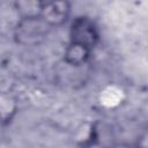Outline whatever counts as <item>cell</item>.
<instances>
[{
    "instance_id": "1",
    "label": "cell",
    "mask_w": 148,
    "mask_h": 148,
    "mask_svg": "<svg viewBox=\"0 0 148 148\" xmlns=\"http://www.w3.org/2000/svg\"><path fill=\"white\" fill-rule=\"evenodd\" d=\"M51 28L40 18H18L13 29L14 40L22 46H36L43 43Z\"/></svg>"
},
{
    "instance_id": "2",
    "label": "cell",
    "mask_w": 148,
    "mask_h": 148,
    "mask_svg": "<svg viewBox=\"0 0 148 148\" xmlns=\"http://www.w3.org/2000/svg\"><path fill=\"white\" fill-rule=\"evenodd\" d=\"M68 37V42L81 44L92 51L99 43L101 32L97 23L90 16L79 15L75 16L69 24Z\"/></svg>"
},
{
    "instance_id": "3",
    "label": "cell",
    "mask_w": 148,
    "mask_h": 148,
    "mask_svg": "<svg viewBox=\"0 0 148 148\" xmlns=\"http://www.w3.org/2000/svg\"><path fill=\"white\" fill-rule=\"evenodd\" d=\"M116 142L114 132L110 125L103 121H91L77 145L80 148H111Z\"/></svg>"
},
{
    "instance_id": "4",
    "label": "cell",
    "mask_w": 148,
    "mask_h": 148,
    "mask_svg": "<svg viewBox=\"0 0 148 148\" xmlns=\"http://www.w3.org/2000/svg\"><path fill=\"white\" fill-rule=\"evenodd\" d=\"M72 3L68 1H47L42 3L40 18L52 29L62 27L71 17Z\"/></svg>"
},
{
    "instance_id": "5",
    "label": "cell",
    "mask_w": 148,
    "mask_h": 148,
    "mask_svg": "<svg viewBox=\"0 0 148 148\" xmlns=\"http://www.w3.org/2000/svg\"><path fill=\"white\" fill-rule=\"evenodd\" d=\"M92 51L81 44H76V43H72L68 42V44L66 45L65 50H64V61L72 67H81L83 65H86L91 57Z\"/></svg>"
},
{
    "instance_id": "6",
    "label": "cell",
    "mask_w": 148,
    "mask_h": 148,
    "mask_svg": "<svg viewBox=\"0 0 148 148\" xmlns=\"http://www.w3.org/2000/svg\"><path fill=\"white\" fill-rule=\"evenodd\" d=\"M43 1L37 0H24V1H15L14 8L17 13L18 18H35L40 16Z\"/></svg>"
},
{
    "instance_id": "7",
    "label": "cell",
    "mask_w": 148,
    "mask_h": 148,
    "mask_svg": "<svg viewBox=\"0 0 148 148\" xmlns=\"http://www.w3.org/2000/svg\"><path fill=\"white\" fill-rule=\"evenodd\" d=\"M17 112V104L9 94H0V123L8 124Z\"/></svg>"
},
{
    "instance_id": "8",
    "label": "cell",
    "mask_w": 148,
    "mask_h": 148,
    "mask_svg": "<svg viewBox=\"0 0 148 148\" xmlns=\"http://www.w3.org/2000/svg\"><path fill=\"white\" fill-rule=\"evenodd\" d=\"M147 140H148V135H147V132L146 131H142L138 139L135 140V142L132 145L133 148H148V143H147Z\"/></svg>"
},
{
    "instance_id": "9",
    "label": "cell",
    "mask_w": 148,
    "mask_h": 148,
    "mask_svg": "<svg viewBox=\"0 0 148 148\" xmlns=\"http://www.w3.org/2000/svg\"><path fill=\"white\" fill-rule=\"evenodd\" d=\"M111 148H133L132 145L125 143V142H116Z\"/></svg>"
}]
</instances>
